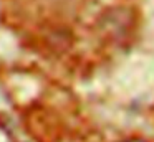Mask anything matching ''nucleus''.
<instances>
[{
    "mask_svg": "<svg viewBox=\"0 0 154 142\" xmlns=\"http://www.w3.org/2000/svg\"><path fill=\"white\" fill-rule=\"evenodd\" d=\"M121 142H146L143 139H137V137H133V139H126V140H121Z\"/></svg>",
    "mask_w": 154,
    "mask_h": 142,
    "instance_id": "obj_1",
    "label": "nucleus"
}]
</instances>
